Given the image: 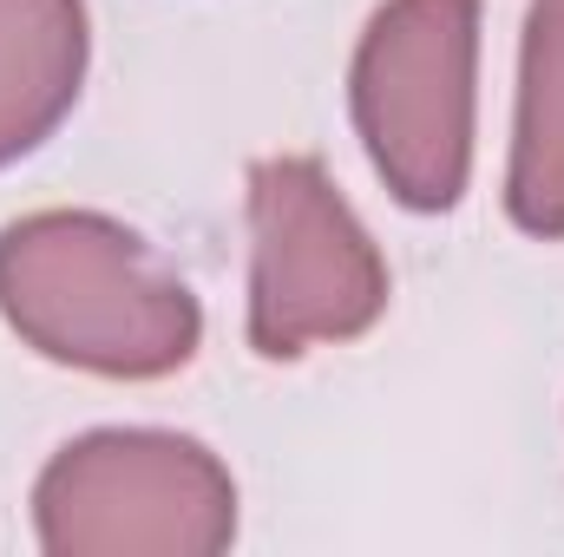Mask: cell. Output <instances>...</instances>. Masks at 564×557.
I'll list each match as a JSON object with an SVG mask.
<instances>
[{"label":"cell","mask_w":564,"mask_h":557,"mask_svg":"<svg viewBox=\"0 0 564 557\" xmlns=\"http://www.w3.org/2000/svg\"><path fill=\"white\" fill-rule=\"evenodd\" d=\"M0 315L33 354L106 381H164L204 341L184 276L99 210H33L0 230Z\"/></svg>","instance_id":"obj_1"},{"label":"cell","mask_w":564,"mask_h":557,"mask_svg":"<svg viewBox=\"0 0 564 557\" xmlns=\"http://www.w3.org/2000/svg\"><path fill=\"white\" fill-rule=\"evenodd\" d=\"M86 0H0V164L40 151L86 86Z\"/></svg>","instance_id":"obj_5"},{"label":"cell","mask_w":564,"mask_h":557,"mask_svg":"<svg viewBox=\"0 0 564 557\" xmlns=\"http://www.w3.org/2000/svg\"><path fill=\"white\" fill-rule=\"evenodd\" d=\"M506 217L525 237H564V0H532L525 13Z\"/></svg>","instance_id":"obj_6"},{"label":"cell","mask_w":564,"mask_h":557,"mask_svg":"<svg viewBox=\"0 0 564 557\" xmlns=\"http://www.w3.org/2000/svg\"><path fill=\"white\" fill-rule=\"evenodd\" d=\"M388 315V263L315 157L250 171V348L295 361Z\"/></svg>","instance_id":"obj_4"},{"label":"cell","mask_w":564,"mask_h":557,"mask_svg":"<svg viewBox=\"0 0 564 557\" xmlns=\"http://www.w3.org/2000/svg\"><path fill=\"white\" fill-rule=\"evenodd\" d=\"M33 532L53 557H217L237 538V485L191 433L99 426L46 459Z\"/></svg>","instance_id":"obj_2"},{"label":"cell","mask_w":564,"mask_h":557,"mask_svg":"<svg viewBox=\"0 0 564 557\" xmlns=\"http://www.w3.org/2000/svg\"><path fill=\"white\" fill-rule=\"evenodd\" d=\"M355 132L408 210H453L473 177L479 0H388L348 73Z\"/></svg>","instance_id":"obj_3"}]
</instances>
